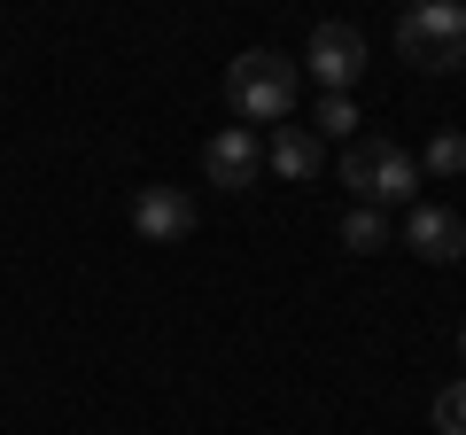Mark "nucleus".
Returning <instances> with one entry per match:
<instances>
[{"mask_svg": "<svg viewBox=\"0 0 466 435\" xmlns=\"http://www.w3.org/2000/svg\"><path fill=\"white\" fill-rule=\"evenodd\" d=\"M319 125H327L334 140H358V101H350V94H319ZM319 125H311V133H319Z\"/></svg>", "mask_w": 466, "mask_h": 435, "instance_id": "nucleus-11", "label": "nucleus"}, {"mask_svg": "<svg viewBox=\"0 0 466 435\" xmlns=\"http://www.w3.org/2000/svg\"><path fill=\"white\" fill-rule=\"evenodd\" d=\"M303 94V63L280 47H249V55H233L226 70V109L233 117H249V125H280L288 109H296Z\"/></svg>", "mask_w": 466, "mask_h": 435, "instance_id": "nucleus-1", "label": "nucleus"}, {"mask_svg": "<svg viewBox=\"0 0 466 435\" xmlns=\"http://www.w3.org/2000/svg\"><path fill=\"white\" fill-rule=\"evenodd\" d=\"M265 164L280 171V179H296V187H311L319 171H327V140H319L311 125H280V133L265 140Z\"/></svg>", "mask_w": 466, "mask_h": 435, "instance_id": "nucleus-8", "label": "nucleus"}, {"mask_svg": "<svg viewBox=\"0 0 466 435\" xmlns=\"http://www.w3.org/2000/svg\"><path fill=\"white\" fill-rule=\"evenodd\" d=\"M459 350H466V327H459Z\"/></svg>", "mask_w": 466, "mask_h": 435, "instance_id": "nucleus-13", "label": "nucleus"}, {"mask_svg": "<svg viewBox=\"0 0 466 435\" xmlns=\"http://www.w3.org/2000/svg\"><path fill=\"white\" fill-rule=\"evenodd\" d=\"M397 55L412 70H459L466 63V0H412L397 24Z\"/></svg>", "mask_w": 466, "mask_h": 435, "instance_id": "nucleus-2", "label": "nucleus"}, {"mask_svg": "<svg viewBox=\"0 0 466 435\" xmlns=\"http://www.w3.org/2000/svg\"><path fill=\"white\" fill-rule=\"evenodd\" d=\"M342 249H350V257H381V249H389V210L350 202V218H342Z\"/></svg>", "mask_w": 466, "mask_h": 435, "instance_id": "nucleus-9", "label": "nucleus"}, {"mask_svg": "<svg viewBox=\"0 0 466 435\" xmlns=\"http://www.w3.org/2000/svg\"><path fill=\"white\" fill-rule=\"evenodd\" d=\"M342 187L366 202V210H397V202L420 195V164L397 140H350L342 148Z\"/></svg>", "mask_w": 466, "mask_h": 435, "instance_id": "nucleus-3", "label": "nucleus"}, {"mask_svg": "<svg viewBox=\"0 0 466 435\" xmlns=\"http://www.w3.org/2000/svg\"><path fill=\"white\" fill-rule=\"evenodd\" d=\"M404 249H412L420 265H459V257H466V218L443 210V202H412V218H404Z\"/></svg>", "mask_w": 466, "mask_h": 435, "instance_id": "nucleus-6", "label": "nucleus"}, {"mask_svg": "<svg viewBox=\"0 0 466 435\" xmlns=\"http://www.w3.org/2000/svg\"><path fill=\"white\" fill-rule=\"evenodd\" d=\"M435 435H466V381H451L435 397Z\"/></svg>", "mask_w": 466, "mask_h": 435, "instance_id": "nucleus-12", "label": "nucleus"}, {"mask_svg": "<svg viewBox=\"0 0 466 435\" xmlns=\"http://www.w3.org/2000/svg\"><path fill=\"white\" fill-rule=\"evenodd\" d=\"M428 171H435V179H459V171H466V133L443 125V133L428 140Z\"/></svg>", "mask_w": 466, "mask_h": 435, "instance_id": "nucleus-10", "label": "nucleus"}, {"mask_svg": "<svg viewBox=\"0 0 466 435\" xmlns=\"http://www.w3.org/2000/svg\"><path fill=\"white\" fill-rule=\"evenodd\" d=\"M303 70L319 78V94H350V86L366 78V32L342 16H327L311 32V47H303Z\"/></svg>", "mask_w": 466, "mask_h": 435, "instance_id": "nucleus-4", "label": "nucleus"}, {"mask_svg": "<svg viewBox=\"0 0 466 435\" xmlns=\"http://www.w3.org/2000/svg\"><path fill=\"white\" fill-rule=\"evenodd\" d=\"M133 234L140 241H187L195 234V195L187 187H140L133 195Z\"/></svg>", "mask_w": 466, "mask_h": 435, "instance_id": "nucleus-7", "label": "nucleus"}, {"mask_svg": "<svg viewBox=\"0 0 466 435\" xmlns=\"http://www.w3.org/2000/svg\"><path fill=\"white\" fill-rule=\"evenodd\" d=\"M202 179L226 187V195H241V187L265 179V140L249 133V125H226V133L202 140Z\"/></svg>", "mask_w": 466, "mask_h": 435, "instance_id": "nucleus-5", "label": "nucleus"}]
</instances>
